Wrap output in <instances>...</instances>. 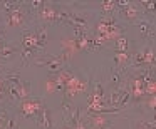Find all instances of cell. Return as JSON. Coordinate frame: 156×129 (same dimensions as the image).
I'll list each match as a JSON object with an SVG mask.
<instances>
[{"label": "cell", "instance_id": "ffe728a7", "mask_svg": "<svg viewBox=\"0 0 156 129\" xmlns=\"http://www.w3.org/2000/svg\"><path fill=\"white\" fill-rule=\"evenodd\" d=\"M138 5H143V7H146V10L154 12V2H139Z\"/></svg>", "mask_w": 156, "mask_h": 129}, {"label": "cell", "instance_id": "9c48e42d", "mask_svg": "<svg viewBox=\"0 0 156 129\" xmlns=\"http://www.w3.org/2000/svg\"><path fill=\"white\" fill-rule=\"evenodd\" d=\"M37 126L41 129H52L54 127V121H52V116H51V111L47 107L42 109V112L37 116Z\"/></svg>", "mask_w": 156, "mask_h": 129}, {"label": "cell", "instance_id": "9a60e30c", "mask_svg": "<svg viewBox=\"0 0 156 129\" xmlns=\"http://www.w3.org/2000/svg\"><path fill=\"white\" fill-rule=\"evenodd\" d=\"M129 59H131V55L128 54V51H126V52H114V61H116V64H118L119 67L128 65Z\"/></svg>", "mask_w": 156, "mask_h": 129}, {"label": "cell", "instance_id": "ba28073f", "mask_svg": "<svg viewBox=\"0 0 156 129\" xmlns=\"http://www.w3.org/2000/svg\"><path fill=\"white\" fill-rule=\"evenodd\" d=\"M121 15L128 22H134V24H136V20L139 19V5H136V4L124 5V7H122V10H121Z\"/></svg>", "mask_w": 156, "mask_h": 129}, {"label": "cell", "instance_id": "7c38bea8", "mask_svg": "<svg viewBox=\"0 0 156 129\" xmlns=\"http://www.w3.org/2000/svg\"><path fill=\"white\" fill-rule=\"evenodd\" d=\"M55 79H57V82L62 85V89H64L66 85L74 79V74H72L71 71H59L57 74H55Z\"/></svg>", "mask_w": 156, "mask_h": 129}, {"label": "cell", "instance_id": "ac0fdd59", "mask_svg": "<svg viewBox=\"0 0 156 129\" xmlns=\"http://www.w3.org/2000/svg\"><path fill=\"white\" fill-rule=\"evenodd\" d=\"M128 45H129V42L124 35L116 39V52H126L128 51Z\"/></svg>", "mask_w": 156, "mask_h": 129}, {"label": "cell", "instance_id": "8fae6325", "mask_svg": "<svg viewBox=\"0 0 156 129\" xmlns=\"http://www.w3.org/2000/svg\"><path fill=\"white\" fill-rule=\"evenodd\" d=\"M22 45L24 49H30V51H39L37 49V39H35L34 30H25L22 35Z\"/></svg>", "mask_w": 156, "mask_h": 129}, {"label": "cell", "instance_id": "6da1fadb", "mask_svg": "<svg viewBox=\"0 0 156 129\" xmlns=\"http://www.w3.org/2000/svg\"><path fill=\"white\" fill-rule=\"evenodd\" d=\"M44 107L45 106H44L42 99H29L27 97L25 101H22L19 104V111H20V114L24 117H37Z\"/></svg>", "mask_w": 156, "mask_h": 129}, {"label": "cell", "instance_id": "44dd1931", "mask_svg": "<svg viewBox=\"0 0 156 129\" xmlns=\"http://www.w3.org/2000/svg\"><path fill=\"white\" fill-rule=\"evenodd\" d=\"M72 129H86V126H84V124H82V122H81V124H79V126H74V127H72Z\"/></svg>", "mask_w": 156, "mask_h": 129}, {"label": "cell", "instance_id": "8992f818", "mask_svg": "<svg viewBox=\"0 0 156 129\" xmlns=\"http://www.w3.org/2000/svg\"><path fill=\"white\" fill-rule=\"evenodd\" d=\"M134 64L136 65H146V67H149V65L154 64V51L153 49H144V51H141L139 54L134 55Z\"/></svg>", "mask_w": 156, "mask_h": 129}, {"label": "cell", "instance_id": "cb8c5ba5", "mask_svg": "<svg viewBox=\"0 0 156 129\" xmlns=\"http://www.w3.org/2000/svg\"><path fill=\"white\" fill-rule=\"evenodd\" d=\"M91 129H92V127H91Z\"/></svg>", "mask_w": 156, "mask_h": 129}, {"label": "cell", "instance_id": "30bf717a", "mask_svg": "<svg viewBox=\"0 0 156 129\" xmlns=\"http://www.w3.org/2000/svg\"><path fill=\"white\" fill-rule=\"evenodd\" d=\"M17 52L19 51H17L15 45L7 44V42H2V45H0V61H12Z\"/></svg>", "mask_w": 156, "mask_h": 129}, {"label": "cell", "instance_id": "e0dca14e", "mask_svg": "<svg viewBox=\"0 0 156 129\" xmlns=\"http://www.w3.org/2000/svg\"><path fill=\"white\" fill-rule=\"evenodd\" d=\"M101 7H102V12H104L106 15H112L114 9L118 7V2H114V0H106V2L101 4Z\"/></svg>", "mask_w": 156, "mask_h": 129}, {"label": "cell", "instance_id": "4fadbf2b", "mask_svg": "<svg viewBox=\"0 0 156 129\" xmlns=\"http://www.w3.org/2000/svg\"><path fill=\"white\" fill-rule=\"evenodd\" d=\"M45 89H47V92H49V94H54V92L61 91V89H62V85L57 82L55 75H51V77H49L47 81H45Z\"/></svg>", "mask_w": 156, "mask_h": 129}, {"label": "cell", "instance_id": "d6986e66", "mask_svg": "<svg viewBox=\"0 0 156 129\" xmlns=\"http://www.w3.org/2000/svg\"><path fill=\"white\" fill-rule=\"evenodd\" d=\"M139 30H141L143 35L149 37V24H148V22H143V24H139Z\"/></svg>", "mask_w": 156, "mask_h": 129}, {"label": "cell", "instance_id": "277c9868", "mask_svg": "<svg viewBox=\"0 0 156 129\" xmlns=\"http://www.w3.org/2000/svg\"><path fill=\"white\" fill-rule=\"evenodd\" d=\"M37 17L41 22H45V24H54L57 22V7L54 4H49V2H44L42 7L37 10Z\"/></svg>", "mask_w": 156, "mask_h": 129}, {"label": "cell", "instance_id": "5b68a950", "mask_svg": "<svg viewBox=\"0 0 156 129\" xmlns=\"http://www.w3.org/2000/svg\"><path fill=\"white\" fill-rule=\"evenodd\" d=\"M25 20H27V12L22 7L14 9V10L9 12V15H7V25L9 27H20V25H24Z\"/></svg>", "mask_w": 156, "mask_h": 129}, {"label": "cell", "instance_id": "603a6c76", "mask_svg": "<svg viewBox=\"0 0 156 129\" xmlns=\"http://www.w3.org/2000/svg\"><path fill=\"white\" fill-rule=\"evenodd\" d=\"M136 129H144V127H141V126H139V127H136Z\"/></svg>", "mask_w": 156, "mask_h": 129}, {"label": "cell", "instance_id": "52a82bcc", "mask_svg": "<svg viewBox=\"0 0 156 129\" xmlns=\"http://www.w3.org/2000/svg\"><path fill=\"white\" fill-rule=\"evenodd\" d=\"M87 121L92 129H108L109 127V117L106 114H89Z\"/></svg>", "mask_w": 156, "mask_h": 129}, {"label": "cell", "instance_id": "3957f363", "mask_svg": "<svg viewBox=\"0 0 156 129\" xmlns=\"http://www.w3.org/2000/svg\"><path fill=\"white\" fill-rule=\"evenodd\" d=\"M87 87H89L87 81H81L77 75H74V79H72V81L64 87V91H66V99H69V101H71V99H74L77 94L87 92Z\"/></svg>", "mask_w": 156, "mask_h": 129}, {"label": "cell", "instance_id": "5bb4252c", "mask_svg": "<svg viewBox=\"0 0 156 129\" xmlns=\"http://www.w3.org/2000/svg\"><path fill=\"white\" fill-rule=\"evenodd\" d=\"M109 82H111V85L114 89L121 87V84H122V72L114 69V71L111 72V75H109Z\"/></svg>", "mask_w": 156, "mask_h": 129}, {"label": "cell", "instance_id": "2e32d148", "mask_svg": "<svg viewBox=\"0 0 156 129\" xmlns=\"http://www.w3.org/2000/svg\"><path fill=\"white\" fill-rule=\"evenodd\" d=\"M35 39H37V49L44 47L47 42V27H41L35 32Z\"/></svg>", "mask_w": 156, "mask_h": 129}, {"label": "cell", "instance_id": "7402d4cb", "mask_svg": "<svg viewBox=\"0 0 156 129\" xmlns=\"http://www.w3.org/2000/svg\"><path fill=\"white\" fill-rule=\"evenodd\" d=\"M2 42H4V39H2V37H0V45H2Z\"/></svg>", "mask_w": 156, "mask_h": 129}, {"label": "cell", "instance_id": "7a4b0ae2", "mask_svg": "<svg viewBox=\"0 0 156 129\" xmlns=\"http://www.w3.org/2000/svg\"><path fill=\"white\" fill-rule=\"evenodd\" d=\"M64 62H66L64 55H42V57L35 59V64L47 67L49 71H51V75H54V72L57 74L59 71H62Z\"/></svg>", "mask_w": 156, "mask_h": 129}]
</instances>
